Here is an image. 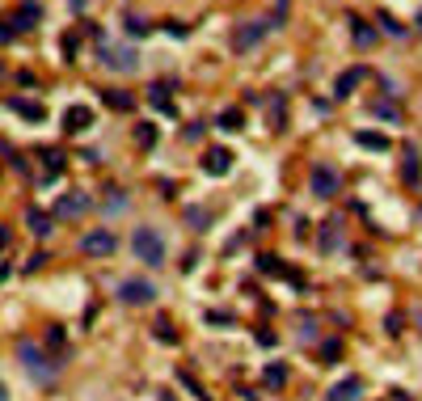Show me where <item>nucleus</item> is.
I'll use <instances>...</instances> for the list:
<instances>
[{
	"label": "nucleus",
	"instance_id": "1",
	"mask_svg": "<svg viewBox=\"0 0 422 401\" xmlns=\"http://www.w3.org/2000/svg\"><path fill=\"white\" fill-rule=\"evenodd\" d=\"M131 249H135V258H139L144 266H161V262H165V241H161L156 228H139V233L131 237Z\"/></svg>",
	"mask_w": 422,
	"mask_h": 401
},
{
	"label": "nucleus",
	"instance_id": "2",
	"mask_svg": "<svg viewBox=\"0 0 422 401\" xmlns=\"http://www.w3.org/2000/svg\"><path fill=\"white\" fill-rule=\"evenodd\" d=\"M85 258H110L114 249H118V237L110 233V228H93V233H85L80 237V245H76Z\"/></svg>",
	"mask_w": 422,
	"mask_h": 401
},
{
	"label": "nucleus",
	"instance_id": "3",
	"mask_svg": "<svg viewBox=\"0 0 422 401\" xmlns=\"http://www.w3.org/2000/svg\"><path fill=\"white\" fill-rule=\"evenodd\" d=\"M266 34H271V21H245V25H237V34H232V51L245 55V51H254Z\"/></svg>",
	"mask_w": 422,
	"mask_h": 401
},
{
	"label": "nucleus",
	"instance_id": "4",
	"mask_svg": "<svg viewBox=\"0 0 422 401\" xmlns=\"http://www.w3.org/2000/svg\"><path fill=\"white\" fill-rule=\"evenodd\" d=\"M338 169L334 165H313V173H309V186H313V195L317 199H330V195H338Z\"/></svg>",
	"mask_w": 422,
	"mask_h": 401
},
{
	"label": "nucleus",
	"instance_id": "5",
	"mask_svg": "<svg viewBox=\"0 0 422 401\" xmlns=\"http://www.w3.org/2000/svg\"><path fill=\"white\" fill-rule=\"evenodd\" d=\"M17 355H21V364L30 368V376H34V381H51V364H46V355L38 351V343H30V338H25V343L17 347Z\"/></svg>",
	"mask_w": 422,
	"mask_h": 401
},
{
	"label": "nucleus",
	"instance_id": "6",
	"mask_svg": "<svg viewBox=\"0 0 422 401\" xmlns=\"http://www.w3.org/2000/svg\"><path fill=\"white\" fill-rule=\"evenodd\" d=\"M152 296H156V288H152L148 279H123V283H118V300H123V304H148Z\"/></svg>",
	"mask_w": 422,
	"mask_h": 401
},
{
	"label": "nucleus",
	"instance_id": "7",
	"mask_svg": "<svg viewBox=\"0 0 422 401\" xmlns=\"http://www.w3.org/2000/svg\"><path fill=\"white\" fill-rule=\"evenodd\" d=\"M228 169H232V152L228 148H207L203 152V173L207 178H228Z\"/></svg>",
	"mask_w": 422,
	"mask_h": 401
},
{
	"label": "nucleus",
	"instance_id": "8",
	"mask_svg": "<svg viewBox=\"0 0 422 401\" xmlns=\"http://www.w3.org/2000/svg\"><path fill=\"white\" fill-rule=\"evenodd\" d=\"M101 63H106V68H118V72H131V68H135V51H131V47H106V42H101Z\"/></svg>",
	"mask_w": 422,
	"mask_h": 401
},
{
	"label": "nucleus",
	"instance_id": "9",
	"mask_svg": "<svg viewBox=\"0 0 422 401\" xmlns=\"http://www.w3.org/2000/svg\"><path fill=\"white\" fill-rule=\"evenodd\" d=\"M89 207H93V203H89V195H80V190H76V195H63V199L55 203V216H59V220H76V216H85Z\"/></svg>",
	"mask_w": 422,
	"mask_h": 401
},
{
	"label": "nucleus",
	"instance_id": "10",
	"mask_svg": "<svg viewBox=\"0 0 422 401\" xmlns=\"http://www.w3.org/2000/svg\"><path fill=\"white\" fill-rule=\"evenodd\" d=\"M42 17V8H38V0H25L21 8H17V17H13V30H34V21Z\"/></svg>",
	"mask_w": 422,
	"mask_h": 401
},
{
	"label": "nucleus",
	"instance_id": "11",
	"mask_svg": "<svg viewBox=\"0 0 422 401\" xmlns=\"http://www.w3.org/2000/svg\"><path fill=\"white\" fill-rule=\"evenodd\" d=\"M101 97H106V106H114V110H123V114H127V110H135V97H131L127 89H106Z\"/></svg>",
	"mask_w": 422,
	"mask_h": 401
},
{
	"label": "nucleus",
	"instance_id": "12",
	"mask_svg": "<svg viewBox=\"0 0 422 401\" xmlns=\"http://www.w3.org/2000/svg\"><path fill=\"white\" fill-rule=\"evenodd\" d=\"M89 123H93V110H89V106H72V110L63 114V127H68V131H76V127H89Z\"/></svg>",
	"mask_w": 422,
	"mask_h": 401
},
{
	"label": "nucleus",
	"instance_id": "13",
	"mask_svg": "<svg viewBox=\"0 0 422 401\" xmlns=\"http://www.w3.org/2000/svg\"><path fill=\"white\" fill-rule=\"evenodd\" d=\"M355 144H359V148H372V152H385V148H389V135H380V131H359Z\"/></svg>",
	"mask_w": 422,
	"mask_h": 401
},
{
	"label": "nucleus",
	"instance_id": "14",
	"mask_svg": "<svg viewBox=\"0 0 422 401\" xmlns=\"http://www.w3.org/2000/svg\"><path fill=\"white\" fill-rule=\"evenodd\" d=\"M25 224H30V233H34V237H46V233H51V216H42L38 207H30V211H25Z\"/></svg>",
	"mask_w": 422,
	"mask_h": 401
},
{
	"label": "nucleus",
	"instance_id": "15",
	"mask_svg": "<svg viewBox=\"0 0 422 401\" xmlns=\"http://www.w3.org/2000/svg\"><path fill=\"white\" fill-rule=\"evenodd\" d=\"M262 381H266V389H283L287 385V364H266Z\"/></svg>",
	"mask_w": 422,
	"mask_h": 401
},
{
	"label": "nucleus",
	"instance_id": "16",
	"mask_svg": "<svg viewBox=\"0 0 422 401\" xmlns=\"http://www.w3.org/2000/svg\"><path fill=\"white\" fill-rule=\"evenodd\" d=\"M364 76H368L364 68H351L347 76H338V85H334V93H338V97H347V93H351V89H355V85H359Z\"/></svg>",
	"mask_w": 422,
	"mask_h": 401
},
{
	"label": "nucleus",
	"instance_id": "17",
	"mask_svg": "<svg viewBox=\"0 0 422 401\" xmlns=\"http://www.w3.org/2000/svg\"><path fill=\"white\" fill-rule=\"evenodd\" d=\"M402 178H406L410 186L422 182V165H418V156H414V148H406V169H402Z\"/></svg>",
	"mask_w": 422,
	"mask_h": 401
},
{
	"label": "nucleus",
	"instance_id": "18",
	"mask_svg": "<svg viewBox=\"0 0 422 401\" xmlns=\"http://www.w3.org/2000/svg\"><path fill=\"white\" fill-rule=\"evenodd\" d=\"M135 144H139V148H152V144H156V127H152V123H139V127H135Z\"/></svg>",
	"mask_w": 422,
	"mask_h": 401
},
{
	"label": "nucleus",
	"instance_id": "19",
	"mask_svg": "<svg viewBox=\"0 0 422 401\" xmlns=\"http://www.w3.org/2000/svg\"><path fill=\"white\" fill-rule=\"evenodd\" d=\"M216 123H220L224 131H232V127H241V123H245V114H241V110H220V118H216Z\"/></svg>",
	"mask_w": 422,
	"mask_h": 401
},
{
	"label": "nucleus",
	"instance_id": "20",
	"mask_svg": "<svg viewBox=\"0 0 422 401\" xmlns=\"http://www.w3.org/2000/svg\"><path fill=\"white\" fill-rule=\"evenodd\" d=\"M8 106H13L17 114H25V118H42V106H34V101H17V97H13Z\"/></svg>",
	"mask_w": 422,
	"mask_h": 401
},
{
	"label": "nucleus",
	"instance_id": "21",
	"mask_svg": "<svg viewBox=\"0 0 422 401\" xmlns=\"http://www.w3.org/2000/svg\"><path fill=\"white\" fill-rule=\"evenodd\" d=\"M359 389H364L359 381H342V385L334 389V401H342V397H359Z\"/></svg>",
	"mask_w": 422,
	"mask_h": 401
},
{
	"label": "nucleus",
	"instance_id": "22",
	"mask_svg": "<svg viewBox=\"0 0 422 401\" xmlns=\"http://www.w3.org/2000/svg\"><path fill=\"white\" fill-rule=\"evenodd\" d=\"M127 30H131V38H144V34H148V21L135 17V13H127Z\"/></svg>",
	"mask_w": 422,
	"mask_h": 401
},
{
	"label": "nucleus",
	"instance_id": "23",
	"mask_svg": "<svg viewBox=\"0 0 422 401\" xmlns=\"http://www.w3.org/2000/svg\"><path fill=\"white\" fill-rule=\"evenodd\" d=\"M156 338H161V343H178V334H173V326H169L165 317L156 321Z\"/></svg>",
	"mask_w": 422,
	"mask_h": 401
},
{
	"label": "nucleus",
	"instance_id": "24",
	"mask_svg": "<svg viewBox=\"0 0 422 401\" xmlns=\"http://www.w3.org/2000/svg\"><path fill=\"white\" fill-rule=\"evenodd\" d=\"M372 38H376V34H372L368 25H359V34H355V42H359V47H372Z\"/></svg>",
	"mask_w": 422,
	"mask_h": 401
},
{
	"label": "nucleus",
	"instance_id": "25",
	"mask_svg": "<svg viewBox=\"0 0 422 401\" xmlns=\"http://www.w3.org/2000/svg\"><path fill=\"white\" fill-rule=\"evenodd\" d=\"M165 34H169V38H186V25H178V21H169V25H165Z\"/></svg>",
	"mask_w": 422,
	"mask_h": 401
},
{
	"label": "nucleus",
	"instance_id": "26",
	"mask_svg": "<svg viewBox=\"0 0 422 401\" xmlns=\"http://www.w3.org/2000/svg\"><path fill=\"white\" fill-rule=\"evenodd\" d=\"M372 110H376V114H380V118H397V106H380V101H376V106H372Z\"/></svg>",
	"mask_w": 422,
	"mask_h": 401
},
{
	"label": "nucleus",
	"instance_id": "27",
	"mask_svg": "<svg viewBox=\"0 0 422 401\" xmlns=\"http://www.w3.org/2000/svg\"><path fill=\"white\" fill-rule=\"evenodd\" d=\"M42 266H46V254H34V258L25 262V271H42Z\"/></svg>",
	"mask_w": 422,
	"mask_h": 401
},
{
	"label": "nucleus",
	"instance_id": "28",
	"mask_svg": "<svg viewBox=\"0 0 422 401\" xmlns=\"http://www.w3.org/2000/svg\"><path fill=\"white\" fill-rule=\"evenodd\" d=\"M4 38H13V21H0V42Z\"/></svg>",
	"mask_w": 422,
	"mask_h": 401
},
{
	"label": "nucleus",
	"instance_id": "29",
	"mask_svg": "<svg viewBox=\"0 0 422 401\" xmlns=\"http://www.w3.org/2000/svg\"><path fill=\"white\" fill-rule=\"evenodd\" d=\"M0 401H8V385L4 381H0Z\"/></svg>",
	"mask_w": 422,
	"mask_h": 401
},
{
	"label": "nucleus",
	"instance_id": "30",
	"mask_svg": "<svg viewBox=\"0 0 422 401\" xmlns=\"http://www.w3.org/2000/svg\"><path fill=\"white\" fill-rule=\"evenodd\" d=\"M68 4H72V8H80V4H85V0H68Z\"/></svg>",
	"mask_w": 422,
	"mask_h": 401
}]
</instances>
